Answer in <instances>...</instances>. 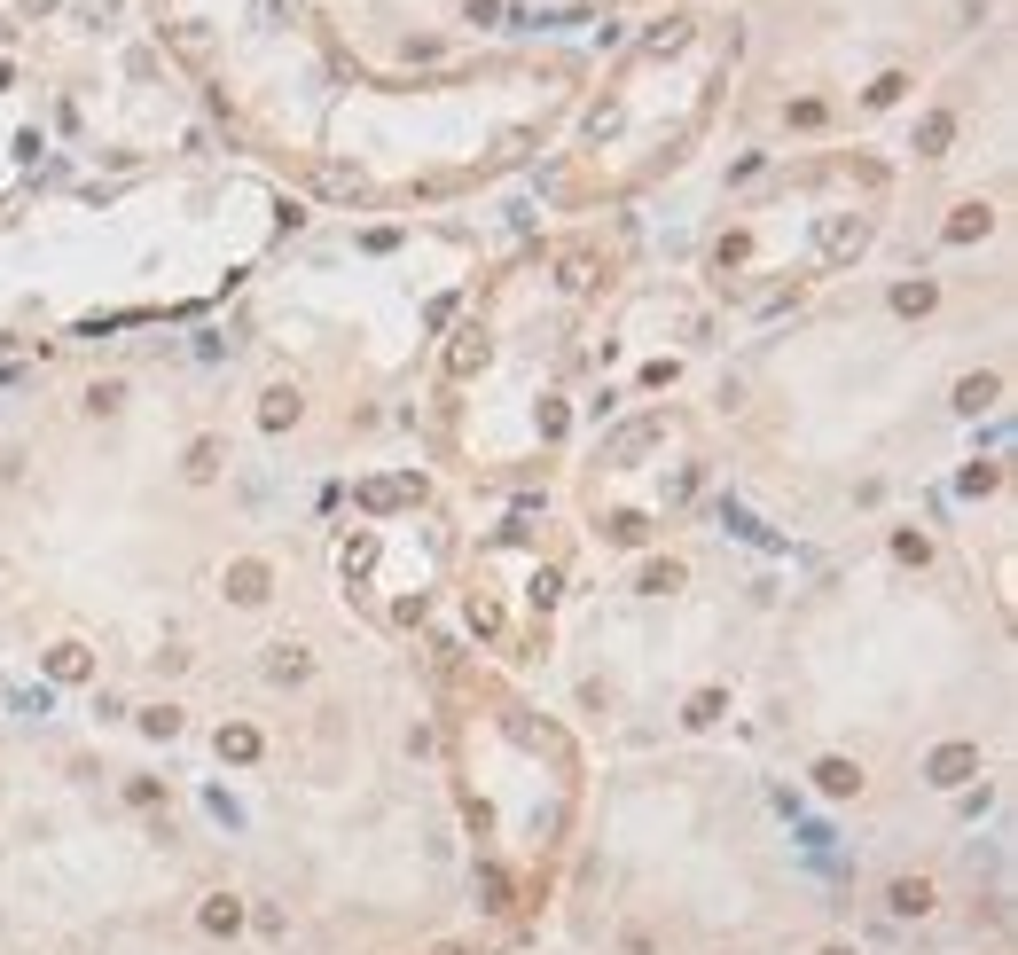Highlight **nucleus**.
<instances>
[{
  "instance_id": "1",
  "label": "nucleus",
  "mask_w": 1018,
  "mask_h": 955,
  "mask_svg": "<svg viewBox=\"0 0 1018 955\" xmlns=\"http://www.w3.org/2000/svg\"><path fill=\"white\" fill-rule=\"evenodd\" d=\"M862 243H870V220H846V212L823 220V259H854Z\"/></svg>"
},
{
  "instance_id": "2",
  "label": "nucleus",
  "mask_w": 1018,
  "mask_h": 955,
  "mask_svg": "<svg viewBox=\"0 0 1018 955\" xmlns=\"http://www.w3.org/2000/svg\"><path fill=\"white\" fill-rule=\"evenodd\" d=\"M972 768H979V752H972V744H948V752H932V783H964Z\"/></svg>"
},
{
  "instance_id": "3",
  "label": "nucleus",
  "mask_w": 1018,
  "mask_h": 955,
  "mask_svg": "<svg viewBox=\"0 0 1018 955\" xmlns=\"http://www.w3.org/2000/svg\"><path fill=\"white\" fill-rule=\"evenodd\" d=\"M643 47H650V55H682V47H690V16H666V24H650Z\"/></svg>"
},
{
  "instance_id": "4",
  "label": "nucleus",
  "mask_w": 1018,
  "mask_h": 955,
  "mask_svg": "<svg viewBox=\"0 0 1018 955\" xmlns=\"http://www.w3.org/2000/svg\"><path fill=\"white\" fill-rule=\"evenodd\" d=\"M228 595H235V603H259V595H267V564H235Z\"/></svg>"
},
{
  "instance_id": "5",
  "label": "nucleus",
  "mask_w": 1018,
  "mask_h": 955,
  "mask_svg": "<svg viewBox=\"0 0 1018 955\" xmlns=\"http://www.w3.org/2000/svg\"><path fill=\"white\" fill-rule=\"evenodd\" d=\"M815 783H823L831 799H846V791H862V775H854V760H823V768H815Z\"/></svg>"
},
{
  "instance_id": "6",
  "label": "nucleus",
  "mask_w": 1018,
  "mask_h": 955,
  "mask_svg": "<svg viewBox=\"0 0 1018 955\" xmlns=\"http://www.w3.org/2000/svg\"><path fill=\"white\" fill-rule=\"evenodd\" d=\"M995 392H1003V376H964V392H956V408H995Z\"/></svg>"
},
{
  "instance_id": "7",
  "label": "nucleus",
  "mask_w": 1018,
  "mask_h": 955,
  "mask_svg": "<svg viewBox=\"0 0 1018 955\" xmlns=\"http://www.w3.org/2000/svg\"><path fill=\"white\" fill-rule=\"evenodd\" d=\"M893 909H901V916H925L932 909V885H925V877H901V885H893Z\"/></svg>"
},
{
  "instance_id": "8",
  "label": "nucleus",
  "mask_w": 1018,
  "mask_h": 955,
  "mask_svg": "<svg viewBox=\"0 0 1018 955\" xmlns=\"http://www.w3.org/2000/svg\"><path fill=\"white\" fill-rule=\"evenodd\" d=\"M447 368H455V376H470V368H486V337H478V329H470L463 345H455V353H447Z\"/></svg>"
},
{
  "instance_id": "9",
  "label": "nucleus",
  "mask_w": 1018,
  "mask_h": 955,
  "mask_svg": "<svg viewBox=\"0 0 1018 955\" xmlns=\"http://www.w3.org/2000/svg\"><path fill=\"white\" fill-rule=\"evenodd\" d=\"M956 134V118H948V110H932L925 118V134H917V149H925V157H940V141Z\"/></svg>"
},
{
  "instance_id": "10",
  "label": "nucleus",
  "mask_w": 1018,
  "mask_h": 955,
  "mask_svg": "<svg viewBox=\"0 0 1018 955\" xmlns=\"http://www.w3.org/2000/svg\"><path fill=\"white\" fill-rule=\"evenodd\" d=\"M972 235H987V212H979V204H964V212L948 220V243H972Z\"/></svg>"
},
{
  "instance_id": "11",
  "label": "nucleus",
  "mask_w": 1018,
  "mask_h": 955,
  "mask_svg": "<svg viewBox=\"0 0 1018 955\" xmlns=\"http://www.w3.org/2000/svg\"><path fill=\"white\" fill-rule=\"evenodd\" d=\"M290 415H298V392H267V408H259V423H267V431H282Z\"/></svg>"
},
{
  "instance_id": "12",
  "label": "nucleus",
  "mask_w": 1018,
  "mask_h": 955,
  "mask_svg": "<svg viewBox=\"0 0 1018 955\" xmlns=\"http://www.w3.org/2000/svg\"><path fill=\"white\" fill-rule=\"evenodd\" d=\"M220 752H228V760H251V752H259V736H251V728H220Z\"/></svg>"
},
{
  "instance_id": "13",
  "label": "nucleus",
  "mask_w": 1018,
  "mask_h": 955,
  "mask_svg": "<svg viewBox=\"0 0 1018 955\" xmlns=\"http://www.w3.org/2000/svg\"><path fill=\"white\" fill-rule=\"evenodd\" d=\"M47 666H55V682H79V674H87V650H55Z\"/></svg>"
},
{
  "instance_id": "14",
  "label": "nucleus",
  "mask_w": 1018,
  "mask_h": 955,
  "mask_svg": "<svg viewBox=\"0 0 1018 955\" xmlns=\"http://www.w3.org/2000/svg\"><path fill=\"white\" fill-rule=\"evenodd\" d=\"M173 47H181V55H212V32H204V24H181V32H173Z\"/></svg>"
},
{
  "instance_id": "15",
  "label": "nucleus",
  "mask_w": 1018,
  "mask_h": 955,
  "mask_svg": "<svg viewBox=\"0 0 1018 955\" xmlns=\"http://www.w3.org/2000/svg\"><path fill=\"white\" fill-rule=\"evenodd\" d=\"M893 306H901V314H925V306H932V282H909V290H901Z\"/></svg>"
},
{
  "instance_id": "16",
  "label": "nucleus",
  "mask_w": 1018,
  "mask_h": 955,
  "mask_svg": "<svg viewBox=\"0 0 1018 955\" xmlns=\"http://www.w3.org/2000/svg\"><path fill=\"white\" fill-rule=\"evenodd\" d=\"M267 666H275V682H298V674H306V658H298V650H275Z\"/></svg>"
},
{
  "instance_id": "17",
  "label": "nucleus",
  "mask_w": 1018,
  "mask_h": 955,
  "mask_svg": "<svg viewBox=\"0 0 1018 955\" xmlns=\"http://www.w3.org/2000/svg\"><path fill=\"white\" fill-rule=\"evenodd\" d=\"M282 8H290V0H251V16H259V24H282Z\"/></svg>"
}]
</instances>
